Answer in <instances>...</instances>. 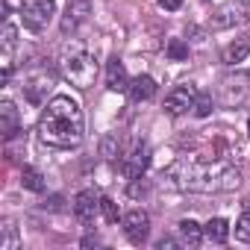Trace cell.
<instances>
[{
    "instance_id": "f546056e",
    "label": "cell",
    "mask_w": 250,
    "mask_h": 250,
    "mask_svg": "<svg viewBox=\"0 0 250 250\" xmlns=\"http://www.w3.org/2000/svg\"><path fill=\"white\" fill-rule=\"evenodd\" d=\"M47 203H50V209H53V212H56V209H62V197H50Z\"/></svg>"
},
{
    "instance_id": "9a60e30c",
    "label": "cell",
    "mask_w": 250,
    "mask_h": 250,
    "mask_svg": "<svg viewBox=\"0 0 250 250\" xmlns=\"http://www.w3.org/2000/svg\"><path fill=\"white\" fill-rule=\"evenodd\" d=\"M177 227H180V241H183V244H188V247H197V244L206 238L203 227H200L197 221H191V218H183Z\"/></svg>"
},
{
    "instance_id": "277c9868",
    "label": "cell",
    "mask_w": 250,
    "mask_h": 250,
    "mask_svg": "<svg viewBox=\"0 0 250 250\" xmlns=\"http://www.w3.org/2000/svg\"><path fill=\"white\" fill-rule=\"evenodd\" d=\"M56 12V0H27L21 6V21L30 33H42Z\"/></svg>"
},
{
    "instance_id": "7402d4cb",
    "label": "cell",
    "mask_w": 250,
    "mask_h": 250,
    "mask_svg": "<svg viewBox=\"0 0 250 250\" xmlns=\"http://www.w3.org/2000/svg\"><path fill=\"white\" fill-rule=\"evenodd\" d=\"M100 153H103L106 159H115V156L121 153V142H118V136H115V133L103 139V145H100Z\"/></svg>"
},
{
    "instance_id": "9c48e42d",
    "label": "cell",
    "mask_w": 250,
    "mask_h": 250,
    "mask_svg": "<svg viewBox=\"0 0 250 250\" xmlns=\"http://www.w3.org/2000/svg\"><path fill=\"white\" fill-rule=\"evenodd\" d=\"M97 212H100V197H97L94 191H80V194L74 197V215H77L83 224H91Z\"/></svg>"
},
{
    "instance_id": "484cf974",
    "label": "cell",
    "mask_w": 250,
    "mask_h": 250,
    "mask_svg": "<svg viewBox=\"0 0 250 250\" xmlns=\"http://www.w3.org/2000/svg\"><path fill=\"white\" fill-rule=\"evenodd\" d=\"M183 241H177V238H171V235H165V238H159L156 241V250H177Z\"/></svg>"
},
{
    "instance_id": "3957f363",
    "label": "cell",
    "mask_w": 250,
    "mask_h": 250,
    "mask_svg": "<svg viewBox=\"0 0 250 250\" xmlns=\"http://www.w3.org/2000/svg\"><path fill=\"white\" fill-rule=\"evenodd\" d=\"M62 77L71 85H77V88L94 85V77H97V59H94V53L85 50L83 44L65 47V53H62Z\"/></svg>"
},
{
    "instance_id": "4dcf8cb0",
    "label": "cell",
    "mask_w": 250,
    "mask_h": 250,
    "mask_svg": "<svg viewBox=\"0 0 250 250\" xmlns=\"http://www.w3.org/2000/svg\"><path fill=\"white\" fill-rule=\"evenodd\" d=\"M244 212H247V215H250V200H247V203H244Z\"/></svg>"
},
{
    "instance_id": "8992f818",
    "label": "cell",
    "mask_w": 250,
    "mask_h": 250,
    "mask_svg": "<svg viewBox=\"0 0 250 250\" xmlns=\"http://www.w3.org/2000/svg\"><path fill=\"white\" fill-rule=\"evenodd\" d=\"M50 83H53V74H50L47 68H36V71L27 77V83H24V94H27V100H30L33 106H42L44 97H47Z\"/></svg>"
},
{
    "instance_id": "83f0119b",
    "label": "cell",
    "mask_w": 250,
    "mask_h": 250,
    "mask_svg": "<svg viewBox=\"0 0 250 250\" xmlns=\"http://www.w3.org/2000/svg\"><path fill=\"white\" fill-rule=\"evenodd\" d=\"M159 6L168 9V12H177V9L183 6V0H159Z\"/></svg>"
},
{
    "instance_id": "52a82bcc",
    "label": "cell",
    "mask_w": 250,
    "mask_h": 250,
    "mask_svg": "<svg viewBox=\"0 0 250 250\" xmlns=\"http://www.w3.org/2000/svg\"><path fill=\"white\" fill-rule=\"evenodd\" d=\"M194 97H197V91H194V85H188V83H183V85H177L168 97H165V112L168 115H186L188 109H194Z\"/></svg>"
},
{
    "instance_id": "cb8c5ba5",
    "label": "cell",
    "mask_w": 250,
    "mask_h": 250,
    "mask_svg": "<svg viewBox=\"0 0 250 250\" xmlns=\"http://www.w3.org/2000/svg\"><path fill=\"white\" fill-rule=\"evenodd\" d=\"M235 238L244 241V244H250V215L247 212H244L241 221H235Z\"/></svg>"
},
{
    "instance_id": "6da1fadb",
    "label": "cell",
    "mask_w": 250,
    "mask_h": 250,
    "mask_svg": "<svg viewBox=\"0 0 250 250\" xmlns=\"http://www.w3.org/2000/svg\"><path fill=\"white\" fill-rule=\"evenodd\" d=\"M168 180H174L177 188H188V191H232L241 186V171L235 165H227L221 159H180L171 171Z\"/></svg>"
},
{
    "instance_id": "f1b7e54d",
    "label": "cell",
    "mask_w": 250,
    "mask_h": 250,
    "mask_svg": "<svg viewBox=\"0 0 250 250\" xmlns=\"http://www.w3.org/2000/svg\"><path fill=\"white\" fill-rule=\"evenodd\" d=\"M91 244H100V238L97 235H85L83 238V247H91Z\"/></svg>"
},
{
    "instance_id": "2e32d148",
    "label": "cell",
    "mask_w": 250,
    "mask_h": 250,
    "mask_svg": "<svg viewBox=\"0 0 250 250\" xmlns=\"http://www.w3.org/2000/svg\"><path fill=\"white\" fill-rule=\"evenodd\" d=\"M247 56H250V36H241V39H235V42L224 50L221 59H224L227 65H238V62H244Z\"/></svg>"
},
{
    "instance_id": "603a6c76",
    "label": "cell",
    "mask_w": 250,
    "mask_h": 250,
    "mask_svg": "<svg viewBox=\"0 0 250 250\" xmlns=\"http://www.w3.org/2000/svg\"><path fill=\"white\" fill-rule=\"evenodd\" d=\"M147 188H150V186H147V180H145V177H136V180H130V188H127V194L139 200V197H145V194H147Z\"/></svg>"
},
{
    "instance_id": "1f68e13d",
    "label": "cell",
    "mask_w": 250,
    "mask_h": 250,
    "mask_svg": "<svg viewBox=\"0 0 250 250\" xmlns=\"http://www.w3.org/2000/svg\"><path fill=\"white\" fill-rule=\"evenodd\" d=\"M247 136H250V121H247Z\"/></svg>"
},
{
    "instance_id": "e0dca14e",
    "label": "cell",
    "mask_w": 250,
    "mask_h": 250,
    "mask_svg": "<svg viewBox=\"0 0 250 250\" xmlns=\"http://www.w3.org/2000/svg\"><path fill=\"white\" fill-rule=\"evenodd\" d=\"M203 232H206V238H209V241L224 244V241L229 238V224H227L224 218H212V221L203 227Z\"/></svg>"
},
{
    "instance_id": "ac0fdd59",
    "label": "cell",
    "mask_w": 250,
    "mask_h": 250,
    "mask_svg": "<svg viewBox=\"0 0 250 250\" xmlns=\"http://www.w3.org/2000/svg\"><path fill=\"white\" fill-rule=\"evenodd\" d=\"M21 186H24L27 191L42 194V191H44V177H42L36 168H24V171H21Z\"/></svg>"
},
{
    "instance_id": "4316f807",
    "label": "cell",
    "mask_w": 250,
    "mask_h": 250,
    "mask_svg": "<svg viewBox=\"0 0 250 250\" xmlns=\"http://www.w3.org/2000/svg\"><path fill=\"white\" fill-rule=\"evenodd\" d=\"M3 44H6V53H9L12 44H15V27H6V33H3Z\"/></svg>"
},
{
    "instance_id": "7a4b0ae2",
    "label": "cell",
    "mask_w": 250,
    "mask_h": 250,
    "mask_svg": "<svg viewBox=\"0 0 250 250\" xmlns=\"http://www.w3.org/2000/svg\"><path fill=\"white\" fill-rule=\"evenodd\" d=\"M83 130H85L83 109L68 94H56L39 121V139L47 147H62V150L77 147L83 142Z\"/></svg>"
},
{
    "instance_id": "8fae6325",
    "label": "cell",
    "mask_w": 250,
    "mask_h": 250,
    "mask_svg": "<svg viewBox=\"0 0 250 250\" xmlns=\"http://www.w3.org/2000/svg\"><path fill=\"white\" fill-rule=\"evenodd\" d=\"M0 133H3V139H15L18 136V109H15L12 100L0 103Z\"/></svg>"
},
{
    "instance_id": "30bf717a",
    "label": "cell",
    "mask_w": 250,
    "mask_h": 250,
    "mask_svg": "<svg viewBox=\"0 0 250 250\" xmlns=\"http://www.w3.org/2000/svg\"><path fill=\"white\" fill-rule=\"evenodd\" d=\"M106 88L109 91H130V77H127V68L118 56L109 59L106 65Z\"/></svg>"
},
{
    "instance_id": "5b68a950",
    "label": "cell",
    "mask_w": 250,
    "mask_h": 250,
    "mask_svg": "<svg viewBox=\"0 0 250 250\" xmlns=\"http://www.w3.org/2000/svg\"><path fill=\"white\" fill-rule=\"evenodd\" d=\"M147 165H150V147L145 142H139L127 156H124L121 171H124V177H127V180H136V177H145Z\"/></svg>"
},
{
    "instance_id": "7c38bea8",
    "label": "cell",
    "mask_w": 250,
    "mask_h": 250,
    "mask_svg": "<svg viewBox=\"0 0 250 250\" xmlns=\"http://www.w3.org/2000/svg\"><path fill=\"white\" fill-rule=\"evenodd\" d=\"M153 94H156V80H153V77L139 74V77L130 83V97H133L136 103H147Z\"/></svg>"
},
{
    "instance_id": "44dd1931",
    "label": "cell",
    "mask_w": 250,
    "mask_h": 250,
    "mask_svg": "<svg viewBox=\"0 0 250 250\" xmlns=\"http://www.w3.org/2000/svg\"><path fill=\"white\" fill-rule=\"evenodd\" d=\"M100 215H103L109 224H118V218H121L118 203H115V200H109V197H100Z\"/></svg>"
},
{
    "instance_id": "d6986e66",
    "label": "cell",
    "mask_w": 250,
    "mask_h": 250,
    "mask_svg": "<svg viewBox=\"0 0 250 250\" xmlns=\"http://www.w3.org/2000/svg\"><path fill=\"white\" fill-rule=\"evenodd\" d=\"M212 109H215L212 94H209V91H200V94L194 97V115H197V118H209V115H212Z\"/></svg>"
},
{
    "instance_id": "4fadbf2b",
    "label": "cell",
    "mask_w": 250,
    "mask_h": 250,
    "mask_svg": "<svg viewBox=\"0 0 250 250\" xmlns=\"http://www.w3.org/2000/svg\"><path fill=\"white\" fill-rule=\"evenodd\" d=\"M85 18H88V3H85V0L71 3L68 12H65V21H62V33H65V36H68V33H77V27H80Z\"/></svg>"
},
{
    "instance_id": "ba28073f",
    "label": "cell",
    "mask_w": 250,
    "mask_h": 250,
    "mask_svg": "<svg viewBox=\"0 0 250 250\" xmlns=\"http://www.w3.org/2000/svg\"><path fill=\"white\" fill-rule=\"evenodd\" d=\"M124 232L133 244H145L150 235V215L145 209H133L127 218H124Z\"/></svg>"
},
{
    "instance_id": "ffe728a7",
    "label": "cell",
    "mask_w": 250,
    "mask_h": 250,
    "mask_svg": "<svg viewBox=\"0 0 250 250\" xmlns=\"http://www.w3.org/2000/svg\"><path fill=\"white\" fill-rule=\"evenodd\" d=\"M168 56H171L174 62L188 59V44H186V42H180V39H171V42H168Z\"/></svg>"
},
{
    "instance_id": "d4e9b609",
    "label": "cell",
    "mask_w": 250,
    "mask_h": 250,
    "mask_svg": "<svg viewBox=\"0 0 250 250\" xmlns=\"http://www.w3.org/2000/svg\"><path fill=\"white\" fill-rule=\"evenodd\" d=\"M0 229H3V238H0V250H9V247L15 244V227H12L9 221H3V227H0Z\"/></svg>"
},
{
    "instance_id": "d6a6232c",
    "label": "cell",
    "mask_w": 250,
    "mask_h": 250,
    "mask_svg": "<svg viewBox=\"0 0 250 250\" xmlns=\"http://www.w3.org/2000/svg\"><path fill=\"white\" fill-rule=\"evenodd\" d=\"M244 3H250V0H244Z\"/></svg>"
},
{
    "instance_id": "5bb4252c",
    "label": "cell",
    "mask_w": 250,
    "mask_h": 250,
    "mask_svg": "<svg viewBox=\"0 0 250 250\" xmlns=\"http://www.w3.org/2000/svg\"><path fill=\"white\" fill-rule=\"evenodd\" d=\"M250 18V9H238V6H224L212 15V27H229V24H238V21H247Z\"/></svg>"
}]
</instances>
